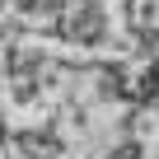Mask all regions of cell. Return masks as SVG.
Here are the masks:
<instances>
[{
	"label": "cell",
	"instance_id": "6da1fadb",
	"mask_svg": "<svg viewBox=\"0 0 159 159\" xmlns=\"http://www.w3.org/2000/svg\"><path fill=\"white\" fill-rule=\"evenodd\" d=\"M108 159H140V140H126V145H117Z\"/></svg>",
	"mask_w": 159,
	"mask_h": 159
}]
</instances>
